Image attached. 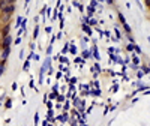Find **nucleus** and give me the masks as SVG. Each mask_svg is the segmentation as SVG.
Instances as JSON below:
<instances>
[{"mask_svg": "<svg viewBox=\"0 0 150 126\" xmlns=\"http://www.w3.org/2000/svg\"><path fill=\"white\" fill-rule=\"evenodd\" d=\"M29 2H30V0H26V6H27V5H29Z\"/></svg>", "mask_w": 150, "mask_h": 126, "instance_id": "9", "label": "nucleus"}, {"mask_svg": "<svg viewBox=\"0 0 150 126\" xmlns=\"http://www.w3.org/2000/svg\"><path fill=\"white\" fill-rule=\"evenodd\" d=\"M11 105H12V102H11V99H8V102L5 104V107H6V108H11Z\"/></svg>", "mask_w": 150, "mask_h": 126, "instance_id": "7", "label": "nucleus"}, {"mask_svg": "<svg viewBox=\"0 0 150 126\" xmlns=\"http://www.w3.org/2000/svg\"><path fill=\"white\" fill-rule=\"evenodd\" d=\"M5 65H6V60H0V77H2V74L5 71Z\"/></svg>", "mask_w": 150, "mask_h": 126, "instance_id": "5", "label": "nucleus"}, {"mask_svg": "<svg viewBox=\"0 0 150 126\" xmlns=\"http://www.w3.org/2000/svg\"><path fill=\"white\" fill-rule=\"evenodd\" d=\"M149 9H150V6H149Z\"/></svg>", "mask_w": 150, "mask_h": 126, "instance_id": "11", "label": "nucleus"}, {"mask_svg": "<svg viewBox=\"0 0 150 126\" xmlns=\"http://www.w3.org/2000/svg\"><path fill=\"white\" fill-rule=\"evenodd\" d=\"M107 2H108V3H112V0H107Z\"/></svg>", "mask_w": 150, "mask_h": 126, "instance_id": "10", "label": "nucleus"}, {"mask_svg": "<svg viewBox=\"0 0 150 126\" xmlns=\"http://www.w3.org/2000/svg\"><path fill=\"white\" fill-rule=\"evenodd\" d=\"M9 53H11V47L2 48V60H8V57H9Z\"/></svg>", "mask_w": 150, "mask_h": 126, "instance_id": "4", "label": "nucleus"}, {"mask_svg": "<svg viewBox=\"0 0 150 126\" xmlns=\"http://www.w3.org/2000/svg\"><path fill=\"white\" fill-rule=\"evenodd\" d=\"M38 33H39V26L35 27V32H33V38H38Z\"/></svg>", "mask_w": 150, "mask_h": 126, "instance_id": "6", "label": "nucleus"}, {"mask_svg": "<svg viewBox=\"0 0 150 126\" xmlns=\"http://www.w3.org/2000/svg\"><path fill=\"white\" fill-rule=\"evenodd\" d=\"M15 2L17 0H0V12H2L6 6H9V5H15Z\"/></svg>", "mask_w": 150, "mask_h": 126, "instance_id": "2", "label": "nucleus"}, {"mask_svg": "<svg viewBox=\"0 0 150 126\" xmlns=\"http://www.w3.org/2000/svg\"><path fill=\"white\" fill-rule=\"evenodd\" d=\"M9 32H11V24L9 23L0 27V36H6V35H9Z\"/></svg>", "mask_w": 150, "mask_h": 126, "instance_id": "3", "label": "nucleus"}, {"mask_svg": "<svg viewBox=\"0 0 150 126\" xmlns=\"http://www.w3.org/2000/svg\"><path fill=\"white\" fill-rule=\"evenodd\" d=\"M144 2H146V5H147V6H150V0H144Z\"/></svg>", "mask_w": 150, "mask_h": 126, "instance_id": "8", "label": "nucleus"}, {"mask_svg": "<svg viewBox=\"0 0 150 126\" xmlns=\"http://www.w3.org/2000/svg\"><path fill=\"white\" fill-rule=\"evenodd\" d=\"M11 44H12V36H11V35L2 36V42H0V48H6V47H11Z\"/></svg>", "mask_w": 150, "mask_h": 126, "instance_id": "1", "label": "nucleus"}]
</instances>
